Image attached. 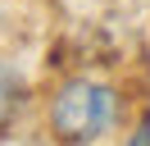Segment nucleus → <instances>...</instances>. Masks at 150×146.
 <instances>
[{"mask_svg": "<svg viewBox=\"0 0 150 146\" xmlns=\"http://www.w3.org/2000/svg\"><path fill=\"white\" fill-rule=\"evenodd\" d=\"M114 119H118V100L96 78L64 82L55 91V100H50V128L64 142H100L114 128Z\"/></svg>", "mask_w": 150, "mask_h": 146, "instance_id": "f257e3e1", "label": "nucleus"}, {"mask_svg": "<svg viewBox=\"0 0 150 146\" xmlns=\"http://www.w3.org/2000/svg\"><path fill=\"white\" fill-rule=\"evenodd\" d=\"M14 105H18V78H14V69H9V64H0V128L9 123Z\"/></svg>", "mask_w": 150, "mask_h": 146, "instance_id": "f03ea898", "label": "nucleus"}]
</instances>
